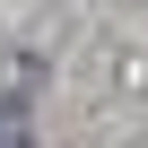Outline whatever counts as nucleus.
<instances>
[{"instance_id": "obj_1", "label": "nucleus", "mask_w": 148, "mask_h": 148, "mask_svg": "<svg viewBox=\"0 0 148 148\" xmlns=\"http://www.w3.org/2000/svg\"><path fill=\"white\" fill-rule=\"evenodd\" d=\"M0 148H35V131H26V105H9V96H0Z\"/></svg>"}]
</instances>
